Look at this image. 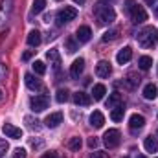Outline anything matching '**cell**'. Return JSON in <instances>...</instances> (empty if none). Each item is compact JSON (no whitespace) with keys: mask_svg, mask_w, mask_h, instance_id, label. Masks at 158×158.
Masks as SVG:
<instances>
[{"mask_svg":"<svg viewBox=\"0 0 158 158\" xmlns=\"http://www.w3.org/2000/svg\"><path fill=\"white\" fill-rule=\"evenodd\" d=\"M48 105H50V99H48V96H44V94L33 96V98L30 99V107H31L33 112H42V110H46Z\"/></svg>","mask_w":158,"mask_h":158,"instance_id":"obj_5","label":"cell"},{"mask_svg":"<svg viewBox=\"0 0 158 158\" xmlns=\"http://www.w3.org/2000/svg\"><path fill=\"white\" fill-rule=\"evenodd\" d=\"M94 17L98 19L99 24H110L116 20V13L110 6L107 4H96L94 6Z\"/></svg>","mask_w":158,"mask_h":158,"instance_id":"obj_1","label":"cell"},{"mask_svg":"<svg viewBox=\"0 0 158 158\" xmlns=\"http://www.w3.org/2000/svg\"><path fill=\"white\" fill-rule=\"evenodd\" d=\"M138 158H147V156H143V155H140V156H138Z\"/></svg>","mask_w":158,"mask_h":158,"instance_id":"obj_40","label":"cell"},{"mask_svg":"<svg viewBox=\"0 0 158 158\" xmlns=\"http://www.w3.org/2000/svg\"><path fill=\"white\" fill-rule=\"evenodd\" d=\"M46 57L53 63V68L55 70H59V64H61V59H59V53H57V50H50L48 53H46Z\"/></svg>","mask_w":158,"mask_h":158,"instance_id":"obj_22","label":"cell"},{"mask_svg":"<svg viewBox=\"0 0 158 158\" xmlns=\"http://www.w3.org/2000/svg\"><path fill=\"white\" fill-rule=\"evenodd\" d=\"M88 147L96 149V147H98V138H88Z\"/></svg>","mask_w":158,"mask_h":158,"instance_id":"obj_34","label":"cell"},{"mask_svg":"<svg viewBox=\"0 0 158 158\" xmlns=\"http://www.w3.org/2000/svg\"><path fill=\"white\" fill-rule=\"evenodd\" d=\"M143 147H145L147 153H158V140L153 138V136L145 138V140H143Z\"/></svg>","mask_w":158,"mask_h":158,"instance_id":"obj_17","label":"cell"},{"mask_svg":"<svg viewBox=\"0 0 158 158\" xmlns=\"http://www.w3.org/2000/svg\"><path fill=\"white\" fill-rule=\"evenodd\" d=\"M136 40H138V44H140L142 48H153V46L158 42V31H156V28L149 26V28L142 30V31L136 35Z\"/></svg>","mask_w":158,"mask_h":158,"instance_id":"obj_3","label":"cell"},{"mask_svg":"<svg viewBox=\"0 0 158 158\" xmlns=\"http://www.w3.org/2000/svg\"><path fill=\"white\" fill-rule=\"evenodd\" d=\"M158 96V88H156V85H145V88H143V98L145 99H155Z\"/></svg>","mask_w":158,"mask_h":158,"instance_id":"obj_19","label":"cell"},{"mask_svg":"<svg viewBox=\"0 0 158 158\" xmlns=\"http://www.w3.org/2000/svg\"><path fill=\"white\" fill-rule=\"evenodd\" d=\"M125 4H127L125 9H127V13L131 17L132 24H142V22L147 20V13H145V9L142 6H138L134 0H125Z\"/></svg>","mask_w":158,"mask_h":158,"instance_id":"obj_2","label":"cell"},{"mask_svg":"<svg viewBox=\"0 0 158 158\" xmlns=\"http://www.w3.org/2000/svg\"><path fill=\"white\" fill-rule=\"evenodd\" d=\"M13 158H26V149H22V147L15 149L13 151Z\"/></svg>","mask_w":158,"mask_h":158,"instance_id":"obj_32","label":"cell"},{"mask_svg":"<svg viewBox=\"0 0 158 158\" xmlns=\"http://www.w3.org/2000/svg\"><path fill=\"white\" fill-rule=\"evenodd\" d=\"M105 94H107L105 85H94V88H92V98H94L96 101L103 99V98H105Z\"/></svg>","mask_w":158,"mask_h":158,"instance_id":"obj_18","label":"cell"},{"mask_svg":"<svg viewBox=\"0 0 158 158\" xmlns=\"http://www.w3.org/2000/svg\"><path fill=\"white\" fill-rule=\"evenodd\" d=\"M107 2H112V0H107Z\"/></svg>","mask_w":158,"mask_h":158,"instance_id":"obj_42","label":"cell"},{"mask_svg":"<svg viewBox=\"0 0 158 158\" xmlns=\"http://www.w3.org/2000/svg\"><path fill=\"white\" fill-rule=\"evenodd\" d=\"M55 99H57V103H66V99H68V90H57Z\"/></svg>","mask_w":158,"mask_h":158,"instance_id":"obj_30","label":"cell"},{"mask_svg":"<svg viewBox=\"0 0 158 158\" xmlns=\"http://www.w3.org/2000/svg\"><path fill=\"white\" fill-rule=\"evenodd\" d=\"M33 72L39 74V76L46 74V64H44L42 61H35V63H33Z\"/></svg>","mask_w":158,"mask_h":158,"instance_id":"obj_27","label":"cell"},{"mask_svg":"<svg viewBox=\"0 0 158 158\" xmlns=\"http://www.w3.org/2000/svg\"><path fill=\"white\" fill-rule=\"evenodd\" d=\"M40 158H57V153L55 151H50V153H44Z\"/></svg>","mask_w":158,"mask_h":158,"instance_id":"obj_36","label":"cell"},{"mask_svg":"<svg viewBox=\"0 0 158 158\" xmlns=\"http://www.w3.org/2000/svg\"><path fill=\"white\" fill-rule=\"evenodd\" d=\"M46 7V0H33V7H31V13H40L42 9Z\"/></svg>","mask_w":158,"mask_h":158,"instance_id":"obj_25","label":"cell"},{"mask_svg":"<svg viewBox=\"0 0 158 158\" xmlns=\"http://www.w3.org/2000/svg\"><path fill=\"white\" fill-rule=\"evenodd\" d=\"M116 37H118V30H110V31H105V33H103L101 40H103V42H110V40H114Z\"/></svg>","mask_w":158,"mask_h":158,"instance_id":"obj_26","label":"cell"},{"mask_svg":"<svg viewBox=\"0 0 158 158\" xmlns=\"http://www.w3.org/2000/svg\"><path fill=\"white\" fill-rule=\"evenodd\" d=\"M143 125H145V118H143V116H140V114H132V116L129 118V127H131V131H132V132L140 131Z\"/></svg>","mask_w":158,"mask_h":158,"instance_id":"obj_10","label":"cell"},{"mask_svg":"<svg viewBox=\"0 0 158 158\" xmlns=\"http://www.w3.org/2000/svg\"><path fill=\"white\" fill-rule=\"evenodd\" d=\"M151 64H153V59H151L149 55H143V57H140V59H138V66H140L142 70H149V68H151Z\"/></svg>","mask_w":158,"mask_h":158,"instance_id":"obj_24","label":"cell"},{"mask_svg":"<svg viewBox=\"0 0 158 158\" xmlns=\"http://www.w3.org/2000/svg\"><path fill=\"white\" fill-rule=\"evenodd\" d=\"M121 103H123V99H121V94L114 92V94L109 98V101H107V109H116V107H119Z\"/></svg>","mask_w":158,"mask_h":158,"instance_id":"obj_20","label":"cell"},{"mask_svg":"<svg viewBox=\"0 0 158 158\" xmlns=\"http://www.w3.org/2000/svg\"><path fill=\"white\" fill-rule=\"evenodd\" d=\"M132 59V50L129 48V46H125L123 50H119L118 55H116V61H118L119 64H125V63H129Z\"/></svg>","mask_w":158,"mask_h":158,"instance_id":"obj_14","label":"cell"},{"mask_svg":"<svg viewBox=\"0 0 158 158\" xmlns=\"http://www.w3.org/2000/svg\"><path fill=\"white\" fill-rule=\"evenodd\" d=\"M4 77H6V66H4V64L0 63V81H2Z\"/></svg>","mask_w":158,"mask_h":158,"instance_id":"obj_37","label":"cell"},{"mask_svg":"<svg viewBox=\"0 0 158 158\" xmlns=\"http://www.w3.org/2000/svg\"><path fill=\"white\" fill-rule=\"evenodd\" d=\"M81 145H83V142H81V138H77V136H76V138H72V140L68 142V147H70L72 151H79V149H81Z\"/></svg>","mask_w":158,"mask_h":158,"instance_id":"obj_28","label":"cell"},{"mask_svg":"<svg viewBox=\"0 0 158 158\" xmlns=\"http://www.w3.org/2000/svg\"><path fill=\"white\" fill-rule=\"evenodd\" d=\"M123 114H125V109H123V105H119L116 109H112L110 118H112V121H121L123 119Z\"/></svg>","mask_w":158,"mask_h":158,"instance_id":"obj_23","label":"cell"},{"mask_svg":"<svg viewBox=\"0 0 158 158\" xmlns=\"http://www.w3.org/2000/svg\"><path fill=\"white\" fill-rule=\"evenodd\" d=\"M103 123H105V116H103L99 110H94V112L90 114V125H92V127L101 129V127H103Z\"/></svg>","mask_w":158,"mask_h":158,"instance_id":"obj_16","label":"cell"},{"mask_svg":"<svg viewBox=\"0 0 158 158\" xmlns=\"http://www.w3.org/2000/svg\"><path fill=\"white\" fill-rule=\"evenodd\" d=\"M90 158H107V153H101V151H96V153H92Z\"/></svg>","mask_w":158,"mask_h":158,"instance_id":"obj_33","label":"cell"},{"mask_svg":"<svg viewBox=\"0 0 158 158\" xmlns=\"http://www.w3.org/2000/svg\"><path fill=\"white\" fill-rule=\"evenodd\" d=\"M110 72H112V66H110L109 61H99V63H98V66H96V74H98V77H109Z\"/></svg>","mask_w":158,"mask_h":158,"instance_id":"obj_9","label":"cell"},{"mask_svg":"<svg viewBox=\"0 0 158 158\" xmlns=\"http://www.w3.org/2000/svg\"><path fill=\"white\" fill-rule=\"evenodd\" d=\"M63 123V114L61 112H52V114H48L46 119H44V125L48 127V129H55V127H59Z\"/></svg>","mask_w":158,"mask_h":158,"instance_id":"obj_8","label":"cell"},{"mask_svg":"<svg viewBox=\"0 0 158 158\" xmlns=\"http://www.w3.org/2000/svg\"><path fill=\"white\" fill-rule=\"evenodd\" d=\"M2 132H4L7 138H13V140L22 138V129H20V127H15L13 123H4V125H2Z\"/></svg>","mask_w":158,"mask_h":158,"instance_id":"obj_7","label":"cell"},{"mask_svg":"<svg viewBox=\"0 0 158 158\" xmlns=\"http://www.w3.org/2000/svg\"><path fill=\"white\" fill-rule=\"evenodd\" d=\"M147 4L153 7V11H156L158 13V0H147Z\"/></svg>","mask_w":158,"mask_h":158,"instance_id":"obj_35","label":"cell"},{"mask_svg":"<svg viewBox=\"0 0 158 158\" xmlns=\"http://www.w3.org/2000/svg\"><path fill=\"white\" fill-rule=\"evenodd\" d=\"M28 44L30 46H39L40 40H42V37H40V31H37V30H33V31H30L28 33Z\"/></svg>","mask_w":158,"mask_h":158,"instance_id":"obj_21","label":"cell"},{"mask_svg":"<svg viewBox=\"0 0 158 158\" xmlns=\"http://www.w3.org/2000/svg\"><path fill=\"white\" fill-rule=\"evenodd\" d=\"M66 50L70 52V53H74V52H77V42L74 37H68L66 39Z\"/></svg>","mask_w":158,"mask_h":158,"instance_id":"obj_29","label":"cell"},{"mask_svg":"<svg viewBox=\"0 0 158 158\" xmlns=\"http://www.w3.org/2000/svg\"><path fill=\"white\" fill-rule=\"evenodd\" d=\"M90 96L86 94V92H76L74 94V103L79 105V107H86V105H90Z\"/></svg>","mask_w":158,"mask_h":158,"instance_id":"obj_15","label":"cell"},{"mask_svg":"<svg viewBox=\"0 0 158 158\" xmlns=\"http://www.w3.org/2000/svg\"><path fill=\"white\" fill-rule=\"evenodd\" d=\"M0 98H2V92H0Z\"/></svg>","mask_w":158,"mask_h":158,"instance_id":"obj_41","label":"cell"},{"mask_svg":"<svg viewBox=\"0 0 158 158\" xmlns=\"http://www.w3.org/2000/svg\"><path fill=\"white\" fill-rule=\"evenodd\" d=\"M74 4H79L81 6V4H85V0H74Z\"/></svg>","mask_w":158,"mask_h":158,"instance_id":"obj_39","label":"cell"},{"mask_svg":"<svg viewBox=\"0 0 158 158\" xmlns=\"http://www.w3.org/2000/svg\"><path fill=\"white\" fill-rule=\"evenodd\" d=\"M76 17H77V9H76V7H72V6H66V7H63V9H59V11H57V24H59V26H63V24H66V22L74 20Z\"/></svg>","mask_w":158,"mask_h":158,"instance_id":"obj_4","label":"cell"},{"mask_svg":"<svg viewBox=\"0 0 158 158\" xmlns=\"http://www.w3.org/2000/svg\"><path fill=\"white\" fill-rule=\"evenodd\" d=\"M7 149H9V145H7V142L4 140V138H0V158L4 156L6 153H7Z\"/></svg>","mask_w":158,"mask_h":158,"instance_id":"obj_31","label":"cell"},{"mask_svg":"<svg viewBox=\"0 0 158 158\" xmlns=\"http://www.w3.org/2000/svg\"><path fill=\"white\" fill-rule=\"evenodd\" d=\"M92 37V30L88 26H79L77 28V33H76V39L77 42H88Z\"/></svg>","mask_w":158,"mask_h":158,"instance_id":"obj_13","label":"cell"},{"mask_svg":"<svg viewBox=\"0 0 158 158\" xmlns=\"http://www.w3.org/2000/svg\"><path fill=\"white\" fill-rule=\"evenodd\" d=\"M24 81H26V86H28L30 90H35V92L42 90V83H40L33 74H26V76H24Z\"/></svg>","mask_w":158,"mask_h":158,"instance_id":"obj_12","label":"cell"},{"mask_svg":"<svg viewBox=\"0 0 158 158\" xmlns=\"http://www.w3.org/2000/svg\"><path fill=\"white\" fill-rule=\"evenodd\" d=\"M103 143L109 147V149H114L119 145V131L118 129H109L105 134H103Z\"/></svg>","mask_w":158,"mask_h":158,"instance_id":"obj_6","label":"cell"},{"mask_svg":"<svg viewBox=\"0 0 158 158\" xmlns=\"http://www.w3.org/2000/svg\"><path fill=\"white\" fill-rule=\"evenodd\" d=\"M28 59H31V52H24L22 53V61H28Z\"/></svg>","mask_w":158,"mask_h":158,"instance_id":"obj_38","label":"cell"},{"mask_svg":"<svg viewBox=\"0 0 158 158\" xmlns=\"http://www.w3.org/2000/svg\"><path fill=\"white\" fill-rule=\"evenodd\" d=\"M83 70H85V59H76L74 63H72V66H70V76L74 79H77L81 74H83Z\"/></svg>","mask_w":158,"mask_h":158,"instance_id":"obj_11","label":"cell"}]
</instances>
